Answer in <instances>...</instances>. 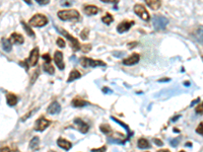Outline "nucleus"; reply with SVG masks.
<instances>
[{
	"instance_id": "obj_46",
	"label": "nucleus",
	"mask_w": 203,
	"mask_h": 152,
	"mask_svg": "<svg viewBox=\"0 0 203 152\" xmlns=\"http://www.w3.org/2000/svg\"><path fill=\"white\" fill-rule=\"evenodd\" d=\"M185 85H186V86H189V82H185Z\"/></svg>"
},
{
	"instance_id": "obj_13",
	"label": "nucleus",
	"mask_w": 203,
	"mask_h": 152,
	"mask_svg": "<svg viewBox=\"0 0 203 152\" xmlns=\"http://www.w3.org/2000/svg\"><path fill=\"white\" fill-rule=\"evenodd\" d=\"M47 111H48L49 114H51V115H56L61 111V105L59 104L58 102L55 100V102H53L50 105H49Z\"/></svg>"
},
{
	"instance_id": "obj_38",
	"label": "nucleus",
	"mask_w": 203,
	"mask_h": 152,
	"mask_svg": "<svg viewBox=\"0 0 203 152\" xmlns=\"http://www.w3.org/2000/svg\"><path fill=\"white\" fill-rule=\"evenodd\" d=\"M196 112L198 113V114H200L201 115L202 114V104H200L197 107V109H196Z\"/></svg>"
},
{
	"instance_id": "obj_23",
	"label": "nucleus",
	"mask_w": 203,
	"mask_h": 152,
	"mask_svg": "<svg viewBox=\"0 0 203 152\" xmlns=\"http://www.w3.org/2000/svg\"><path fill=\"white\" fill-rule=\"evenodd\" d=\"M39 137H34L33 139L29 142V147H31L33 150H36V149H38L39 147Z\"/></svg>"
},
{
	"instance_id": "obj_7",
	"label": "nucleus",
	"mask_w": 203,
	"mask_h": 152,
	"mask_svg": "<svg viewBox=\"0 0 203 152\" xmlns=\"http://www.w3.org/2000/svg\"><path fill=\"white\" fill-rule=\"evenodd\" d=\"M39 57H40V55H39V48H35L32 50V52L31 54H29V59H26V66H35V65H37V63H38V60H39Z\"/></svg>"
},
{
	"instance_id": "obj_45",
	"label": "nucleus",
	"mask_w": 203,
	"mask_h": 152,
	"mask_svg": "<svg viewBox=\"0 0 203 152\" xmlns=\"http://www.w3.org/2000/svg\"><path fill=\"white\" fill-rule=\"evenodd\" d=\"M157 152H170L169 150H165V149H162V150H158Z\"/></svg>"
},
{
	"instance_id": "obj_36",
	"label": "nucleus",
	"mask_w": 203,
	"mask_h": 152,
	"mask_svg": "<svg viewBox=\"0 0 203 152\" xmlns=\"http://www.w3.org/2000/svg\"><path fill=\"white\" fill-rule=\"evenodd\" d=\"M153 142H154L157 146H163V145H164V142H162V140H160V139L154 138V139H153Z\"/></svg>"
},
{
	"instance_id": "obj_9",
	"label": "nucleus",
	"mask_w": 203,
	"mask_h": 152,
	"mask_svg": "<svg viewBox=\"0 0 203 152\" xmlns=\"http://www.w3.org/2000/svg\"><path fill=\"white\" fill-rule=\"evenodd\" d=\"M54 62L57 65V67L59 68L60 70H63L65 65H64L63 62V54L60 51H56L55 54H54Z\"/></svg>"
},
{
	"instance_id": "obj_21",
	"label": "nucleus",
	"mask_w": 203,
	"mask_h": 152,
	"mask_svg": "<svg viewBox=\"0 0 203 152\" xmlns=\"http://www.w3.org/2000/svg\"><path fill=\"white\" fill-rule=\"evenodd\" d=\"M88 104L85 102V100L83 99H74L72 100V105L74 107H85V105H88Z\"/></svg>"
},
{
	"instance_id": "obj_14",
	"label": "nucleus",
	"mask_w": 203,
	"mask_h": 152,
	"mask_svg": "<svg viewBox=\"0 0 203 152\" xmlns=\"http://www.w3.org/2000/svg\"><path fill=\"white\" fill-rule=\"evenodd\" d=\"M10 42L13 44H16V45H21V44H23L24 42V37L21 35H19V34L13 33V34H11V36H10Z\"/></svg>"
},
{
	"instance_id": "obj_43",
	"label": "nucleus",
	"mask_w": 203,
	"mask_h": 152,
	"mask_svg": "<svg viewBox=\"0 0 203 152\" xmlns=\"http://www.w3.org/2000/svg\"><path fill=\"white\" fill-rule=\"evenodd\" d=\"M24 2H26V4H29V5H31L32 4V0H24Z\"/></svg>"
},
{
	"instance_id": "obj_34",
	"label": "nucleus",
	"mask_w": 203,
	"mask_h": 152,
	"mask_svg": "<svg viewBox=\"0 0 203 152\" xmlns=\"http://www.w3.org/2000/svg\"><path fill=\"white\" fill-rule=\"evenodd\" d=\"M91 152H106V146H103V147L98 148V149H93Z\"/></svg>"
},
{
	"instance_id": "obj_20",
	"label": "nucleus",
	"mask_w": 203,
	"mask_h": 152,
	"mask_svg": "<svg viewBox=\"0 0 203 152\" xmlns=\"http://www.w3.org/2000/svg\"><path fill=\"white\" fill-rule=\"evenodd\" d=\"M79 77H80V73H79V71L74 69V70L71 71L70 74H69V77H68V79H67V82H72V81H74V80L78 79Z\"/></svg>"
},
{
	"instance_id": "obj_35",
	"label": "nucleus",
	"mask_w": 203,
	"mask_h": 152,
	"mask_svg": "<svg viewBox=\"0 0 203 152\" xmlns=\"http://www.w3.org/2000/svg\"><path fill=\"white\" fill-rule=\"evenodd\" d=\"M36 1L39 4H41V5H46V4H48L50 2V0H36Z\"/></svg>"
},
{
	"instance_id": "obj_39",
	"label": "nucleus",
	"mask_w": 203,
	"mask_h": 152,
	"mask_svg": "<svg viewBox=\"0 0 203 152\" xmlns=\"http://www.w3.org/2000/svg\"><path fill=\"white\" fill-rule=\"evenodd\" d=\"M0 152H10V149L8 147H2L0 148Z\"/></svg>"
},
{
	"instance_id": "obj_26",
	"label": "nucleus",
	"mask_w": 203,
	"mask_h": 152,
	"mask_svg": "<svg viewBox=\"0 0 203 152\" xmlns=\"http://www.w3.org/2000/svg\"><path fill=\"white\" fill-rule=\"evenodd\" d=\"M23 23V26H24V28L26 29V33L29 34V36H31L32 38H35V33H34L33 31H32V28H29V26L28 24H26V23H24V21H23V23Z\"/></svg>"
},
{
	"instance_id": "obj_12",
	"label": "nucleus",
	"mask_w": 203,
	"mask_h": 152,
	"mask_svg": "<svg viewBox=\"0 0 203 152\" xmlns=\"http://www.w3.org/2000/svg\"><path fill=\"white\" fill-rule=\"evenodd\" d=\"M74 124L77 125V129L82 134H85L88 131V125L81 119H74Z\"/></svg>"
},
{
	"instance_id": "obj_48",
	"label": "nucleus",
	"mask_w": 203,
	"mask_h": 152,
	"mask_svg": "<svg viewBox=\"0 0 203 152\" xmlns=\"http://www.w3.org/2000/svg\"><path fill=\"white\" fill-rule=\"evenodd\" d=\"M180 152H185V151H180Z\"/></svg>"
},
{
	"instance_id": "obj_47",
	"label": "nucleus",
	"mask_w": 203,
	"mask_h": 152,
	"mask_svg": "<svg viewBox=\"0 0 203 152\" xmlns=\"http://www.w3.org/2000/svg\"><path fill=\"white\" fill-rule=\"evenodd\" d=\"M48 152H55V151H53V150H50V151H48Z\"/></svg>"
},
{
	"instance_id": "obj_15",
	"label": "nucleus",
	"mask_w": 203,
	"mask_h": 152,
	"mask_svg": "<svg viewBox=\"0 0 203 152\" xmlns=\"http://www.w3.org/2000/svg\"><path fill=\"white\" fill-rule=\"evenodd\" d=\"M57 144H58L59 147H61L64 150H69V149L71 148V146H72V144L70 143L69 141L65 140V139H62V138H59L58 141H57Z\"/></svg>"
},
{
	"instance_id": "obj_29",
	"label": "nucleus",
	"mask_w": 203,
	"mask_h": 152,
	"mask_svg": "<svg viewBox=\"0 0 203 152\" xmlns=\"http://www.w3.org/2000/svg\"><path fill=\"white\" fill-rule=\"evenodd\" d=\"M56 43H57V46L58 47H60V48H64L65 47V42H64L63 39H61V38H58L57 39V41H56Z\"/></svg>"
},
{
	"instance_id": "obj_41",
	"label": "nucleus",
	"mask_w": 203,
	"mask_h": 152,
	"mask_svg": "<svg viewBox=\"0 0 203 152\" xmlns=\"http://www.w3.org/2000/svg\"><path fill=\"white\" fill-rule=\"evenodd\" d=\"M32 114H33V112H29L28 115H26V116H24V117L23 118V119H21V121H26V120L28 119V118H29V116H31Z\"/></svg>"
},
{
	"instance_id": "obj_8",
	"label": "nucleus",
	"mask_w": 203,
	"mask_h": 152,
	"mask_svg": "<svg viewBox=\"0 0 203 152\" xmlns=\"http://www.w3.org/2000/svg\"><path fill=\"white\" fill-rule=\"evenodd\" d=\"M50 124H51V122L49 121V120L44 119V118H41V119H39L38 121L36 122L35 130H36V131H39V132H42L45 129L48 128V127L50 126Z\"/></svg>"
},
{
	"instance_id": "obj_44",
	"label": "nucleus",
	"mask_w": 203,
	"mask_h": 152,
	"mask_svg": "<svg viewBox=\"0 0 203 152\" xmlns=\"http://www.w3.org/2000/svg\"><path fill=\"white\" fill-rule=\"evenodd\" d=\"M103 91H108V92H112V90H111V89H108V88H103ZM108 92H107V94H108Z\"/></svg>"
},
{
	"instance_id": "obj_27",
	"label": "nucleus",
	"mask_w": 203,
	"mask_h": 152,
	"mask_svg": "<svg viewBox=\"0 0 203 152\" xmlns=\"http://www.w3.org/2000/svg\"><path fill=\"white\" fill-rule=\"evenodd\" d=\"M112 120H113L114 122H116V123H117V124H120L121 126L123 127V128L127 130V132H128V133H129V136H130V135H131V132H130V130H129V128H128V126H127V125L124 124V123H123V122H121L120 120L116 119V118H114V117H112Z\"/></svg>"
},
{
	"instance_id": "obj_10",
	"label": "nucleus",
	"mask_w": 203,
	"mask_h": 152,
	"mask_svg": "<svg viewBox=\"0 0 203 152\" xmlns=\"http://www.w3.org/2000/svg\"><path fill=\"white\" fill-rule=\"evenodd\" d=\"M133 24H134V21H127V20L122 21V23H119L118 26H117L118 33L123 34V33H125V31H128Z\"/></svg>"
},
{
	"instance_id": "obj_18",
	"label": "nucleus",
	"mask_w": 203,
	"mask_h": 152,
	"mask_svg": "<svg viewBox=\"0 0 203 152\" xmlns=\"http://www.w3.org/2000/svg\"><path fill=\"white\" fill-rule=\"evenodd\" d=\"M6 102L7 104L10 105V107H14L17 104V97L15 94H8L6 95Z\"/></svg>"
},
{
	"instance_id": "obj_17",
	"label": "nucleus",
	"mask_w": 203,
	"mask_h": 152,
	"mask_svg": "<svg viewBox=\"0 0 203 152\" xmlns=\"http://www.w3.org/2000/svg\"><path fill=\"white\" fill-rule=\"evenodd\" d=\"M145 3H146L152 10H157V9L160 7V0H145Z\"/></svg>"
},
{
	"instance_id": "obj_37",
	"label": "nucleus",
	"mask_w": 203,
	"mask_h": 152,
	"mask_svg": "<svg viewBox=\"0 0 203 152\" xmlns=\"http://www.w3.org/2000/svg\"><path fill=\"white\" fill-rule=\"evenodd\" d=\"M102 2H105V3H118L119 0H101Z\"/></svg>"
},
{
	"instance_id": "obj_24",
	"label": "nucleus",
	"mask_w": 203,
	"mask_h": 152,
	"mask_svg": "<svg viewBox=\"0 0 203 152\" xmlns=\"http://www.w3.org/2000/svg\"><path fill=\"white\" fill-rule=\"evenodd\" d=\"M113 20H114V18H113L112 15H111L110 13H107L105 16H104L103 18H102V21H103L104 23H106V24L112 23H113Z\"/></svg>"
},
{
	"instance_id": "obj_28",
	"label": "nucleus",
	"mask_w": 203,
	"mask_h": 152,
	"mask_svg": "<svg viewBox=\"0 0 203 152\" xmlns=\"http://www.w3.org/2000/svg\"><path fill=\"white\" fill-rule=\"evenodd\" d=\"M100 129H101V131L103 132V133H105V134H109V133H110V132H111V128H110V126H109V125H106V124L101 125Z\"/></svg>"
},
{
	"instance_id": "obj_11",
	"label": "nucleus",
	"mask_w": 203,
	"mask_h": 152,
	"mask_svg": "<svg viewBox=\"0 0 203 152\" xmlns=\"http://www.w3.org/2000/svg\"><path fill=\"white\" fill-rule=\"evenodd\" d=\"M139 60H140L139 54L135 53V54H132V55H131L129 58L124 59V60H123V64L127 65V66L135 65V64H137V63L139 62Z\"/></svg>"
},
{
	"instance_id": "obj_4",
	"label": "nucleus",
	"mask_w": 203,
	"mask_h": 152,
	"mask_svg": "<svg viewBox=\"0 0 203 152\" xmlns=\"http://www.w3.org/2000/svg\"><path fill=\"white\" fill-rule=\"evenodd\" d=\"M79 62H80V64L82 65L83 67H85V68H88V67L95 68V67H98V66H106V64L103 62V61H100V60H93V59L86 58V57L80 58Z\"/></svg>"
},
{
	"instance_id": "obj_2",
	"label": "nucleus",
	"mask_w": 203,
	"mask_h": 152,
	"mask_svg": "<svg viewBox=\"0 0 203 152\" xmlns=\"http://www.w3.org/2000/svg\"><path fill=\"white\" fill-rule=\"evenodd\" d=\"M29 26H35V28H42L45 26L48 23V18L44 14H35V15L29 19Z\"/></svg>"
},
{
	"instance_id": "obj_30",
	"label": "nucleus",
	"mask_w": 203,
	"mask_h": 152,
	"mask_svg": "<svg viewBox=\"0 0 203 152\" xmlns=\"http://www.w3.org/2000/svg\"><path fill=\"white\" fill-rule=\"evenodd\" d=\"M88 29H83V31H81V34H80V37H81V39H82V40H86V39L88 38Z\"/></svg>"
},
{
	"instance_id": "obj_6",
	"label": "nucleus",
	"mask_w": 203,
	"mask_h": 152,
	"mask_svg": "<svg viewBox=\"0 0 203 152\" xmlns=\"http://www.w3.org/2000/svg\"><path fill=\"white\" fill-rule=\"evenodd\" d=\"M134 12L136 14H137L138 16L143 19L144 21H148L150 19V15L149 13H148V11L146 10V8H145L144 6L142 5V4H135L134 5Z\"/></svg>"
},
{
	"instance_id": "obj_22",
	"label": "nucleus",
	"mask_w": 203,
	"mask_h": 152,
	"mask_svg": "<svg viewBox=\"0 0 203 152\" xmlns=\"http://www.w3.org/2000/svg\"><path fill=\"white\" fill-rule=\"evenodd\" d=\"M137 146H138V148H140V149H144V148H148V147L150 146V144L146 139L141 138L137 142Z\"/></svg>"
},
{
	"instance_id": "obj_5",
	"label": "nucleus",
	"mask_w": 203,
	"mask_h": 152,
	"mask_svg": "<svg viewBox=\"0 0 203 152\" xmlns=\"http://www.w3.org/2000/svg\"><path fill=\"white\" fill-rule=\"evenodd\" d=\"M57 29H58V31L69 41V44H70V46L73 51H78L79 49H80V44H79V42L77 41V39H75L73 36H71L70 34L67 33L66 31H64V29H59V28H57Z\"/></svg>"
},
{
	"instance_id": "obj_3",
	"label": "nucleus",
	"mask_w": 203,
	"mask_h": 152,
	"mask_svg": "<svg viewBox=\"0 0 203 152\" xmlns=\"http://www.w3.org/2000/svg\"><path fill=\"white\" fill-rule=\"evenodd\" d=\"M152 23L155 29H165L167 28V24L169 23V20L167 18L160 15V14H158V15L155 14L152 18Z\"/></svg>"
},
{
	"instance_id": "obj_31",
	"label": "nucleus",
	"mask_w": 203,
	"mask_h": 152,
	"mask_svg": "<svg viewBox=\"0 0 203 152\" xmlns=\"http://www.w3.org/2000/svg\"><path fill=\"white\" fill-rule=\"evenodd\" d=\"M42 57H43V59L45 60V62H46V63H48V64H49V63H51V60H52V59H51V57H50V55H49V54H44V55L42 56Z\"/></svg>"
},
{
	"instance_id": "obj_33",
	"label": "nucleus",
	"mask_w": 203,
	"mask_h": 152,
	"mask_svg": "<svg viewBox=\"0 0 203 152\" xmlns=\"http://www.w3.org/2000/svg\"><path fill=\"white\" fill-rule=\"evenodd\" d=\"M203 124L202 123H200L199 124V126H198V128L196 129V132L198 134H200V135H202L203 134Z\"/></svg>"
},
{
	"instance_id": "obj_25",
	"label": "nucleus",
	"mask_w": 203,
	"mask_h": 152,
	"mask_svg": "<svg viewBox=\"0 0 203 152\" xmlns=\"http://www.w3.org/2000/svg\"><path fill=\"white\" fill-rule=\"evenodd\" d=\"M44 71L47 73H49V74H54V72H55V71H54V67L50 64V63H49V64L48 63H44Z\"/></svg>"
},
{
	"instance_id": "obj_19",
	"label": "nucleus",
	"mask_w": 203,
	"mask_h": 152,
	"mask_svg": "<svg viewBox=\"0 0 203 152\" xmlns=\"http://www.w3.org/2000/svg\"><path fill=\"white\" fill-rule=\"evenodd\" d=\"M2 46H3L4 51L7 53L10 52L12 49V44H11L10 40H8V39H2Z\"/></svg>"
},
{
	"instance_id": "obj_40",
	"label": "nucleus",
	"mask_w": 203,
	"mask_h": 152,
	"mask_svg": "<svg viewBox=\"0 0 203 152\" xmlns=\"http://www.w3.org/2000/svg\"><path fill=\"white\" fill-rule=\"evenodd\" d=\"M90 48H91V46L90 45H88V47H85H85H83L82 48V50H83V52H88V51H90Z\"/></svg>"
},
{
	"instance_id": "obj_1",
	"label": "nucleus",
	"mask_w": 203,
	"mask_h": 152,
	"mask_svg": "<svg viewBox=\"0 0 203 152\" xmlns=\"http://www.w3.org/2000/svg\"><path fill=\"white\" fill-rule=\"evenodd\" d=\"M58 18L64 21L67 20H76L79 18V12L75 9H69V10H60L58 12Z\"/></svg>"
},
{
	"instance_id": "obj_16",
	"label": "nucleus",
	"mask_w": 203,
	"mask_h": 152,
	"mask_svg": "<svg viewBox=\"0 0 203 152\" xmlns=\"http://www.w3.org/2000/svg\"><path fill=\"white\" fill-rule=\"evenodd\" d=\"M98 12H99V8L95 5H88L85 7V13L88 16L96 15Z\"/></svg>"
},
{
	"instance_id": "obj_42",
	"label": "nucleus",
	"mask_w": 203,
	"mask_h": 152,
	"mask_svg": "<svg viewBox=\"0 0 203 152\" xmlns=\"http://www.w3.org/2000/svg\"><path fill=\"white\" fill-rule=\"evenodd\" d=\"M124 55V53H114V56H116V57H121V56Z\"/></svg>"
},
{
	"instance_id": "obj_32",
	"label": "nucleus",
	"mask_w": 203,
	"mask_h": 152,
	"mask_svg": "<svg viewBox=\"0 0 203 152\" xmlns=\"http://www.w3.org/2000/svg\"><path fill=\"white\" fill-rule=\"evenodd\" d=\"M180 140V137H178V138H176V139H173V140H171V142H170V143H171V145H172V146H177L178 145V144H179V141Z\"/></svg>"
}]
</instances>
